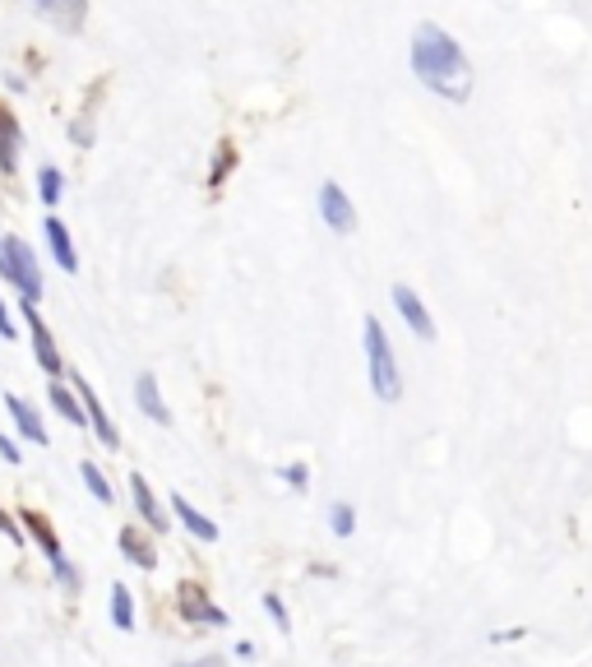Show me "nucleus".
I'll return each instance as SVG.
<instances>
[{
	"label": "nucleus",
	"instance_id": "obj_1",
	"mask_svg": "<svg viewBox=\"0 0 592 667\" xmlns=\"http://www.w3.org/2000/svg\"><path fill=\"white\" fill-rule=\"evenodd\" d=\"M408 61H412V75L422 79V89H430L435 98L445 102H463L473 98L477 89V75H473V61L467 51L459 47L454 33H445L440 24H416L412 42H408Z\"/></svg>",
	"mask_w": 592,
	"mask_h": 667
},
{
	"label": "nucleus",
	"instance_id": "obj_2",
	"mask_svg": "<svg viewBox=\"0 0 592 667\" xmlns=\"http://www.w3.org/2000/svg\"><path fill=\"white\" fill-rule=\"evenodd\" d=\"M365 375H371V395L379 403L403 399V371H398V352L389 344V330L375 316H365Z\"/></svg>",
	"mask_w": 592,
	"mask_h": 667
},
{
	"label": "nucleus",
	"instance_id": "obj_3",
	"mask_svg": "<svg viewBox=\"0 0 592 667\" xmlns=\"http://www.w3.org/2000/svg\"><path fill=\"white\" fill-rule=\"evenodd\" d=\"M0 279H10L20 287L24 306H38L42 302V269H38V255H33L28 242L20 236H5V246H0Z\"/></svg>",
	"mask_w": 592,
	"mask_h": 667
},
{
	"label": "nucleus",
	"instance_id": "obj_4",
	"mask_svg": "<svg viewBox=\"0 0 592 667\" xmlns=\"http://www.w3.org/2000/svg\"><path fill=\"white\" fill-rule=\"evenodd\" d=\"M24 528H28V538L33 542H38L42 547V552H47V561H51V575H56L61 579V589H69V593H79V570L75 566H69V556H65V547H61V538L56 534H51V524L38 515V510H24Z\"/></svg>",
	"mask_w": 592,
	"mask_h": 667
},
{
	"label": "nucleus",
	"instance_id": "obj_5",
	"mask_svg": "<svg viewBox=\"0 0 592 667\" xmlns=\"http://www.w3.org/2000/svg\"><path fill=\"white\" fill-rule=\"evenodd\" d=\"M394 311H398V320L408 324V330L422 338V344H430L435 338V316L426 311V302H422V293H416V287H408V283H394Z\"/></svg>",
	"mask_w": 592,
	"mask_h": 667
},
{
	"label": "nucleus",
	"instance_id": "obj_6",
	"mask_svg": "<svg viewBox=\"0 0 592 667\" xmlns=\"http://www.w3.org/2000/svg\"><path fill=\"white\" fill-rule=\"evenodd\" d=\"M316 204H320V218H324L338 236H352V232H357V204L347 200V191H343L338 181H324Z\"/></svg>",
	"mask_w": 592,
	"mask_h": 667
},
{
	"label": "nucleus",
	"instance_id": "obj_7",
	"mask_svg": "<svg viewBox=\"0 0 592 667\" xmlns=\"http://www.w3.org/2000/svg\"><path fill=\"white\" fill-rule=\"evenodd\" d=\"M177 612L185 626H228V612L218 603H208V593L200 585H181L177 589Z\"/></svg>",
	"mask_w": 592,
	"mask_h": 667
},
{
	"label": "nucleus",
	"instance_id": "obj_8",
	"mask_svg": "<svg viewBox=\"0 0 592 667\" xmlns=\"http://www.w3.org/2000/svg\"><path fill=\"white\" fill-rule=\"evenodd\" d=\"M24 320H28V334H33V357H38V367L51 375V381H61V375H65V362H61L56 338H51V330H47L42 316H38V306H24Z\"/></svg>",
	"mask_w": 592,
	"mask_h": 667
},
{
	"label": "nucleus",
	"instance_id": "obj_9",
	"mask_svg": "<svg viewBox=\"0 0 592 667\" xmlns=\"http://www.w3.org/2000/svg\"><path fill=\"white\" fill-rule=\"evenodd\" d=\"M130 501H134V510H139V520H144V528H153V534H167V528H171L167 510H163L158 496H153V487H149L144 473H130Z\"/></svg>",
	"mask_w": 592,
	"mask_h": 667
},
{
	"label": "nucleus",
	"instance_id": "obj_10",
	"mask_svg": "<svg viewBox=\"0 0 592 667\" xmlns=\"http://www.w3.org/2000/svg\"><path fill=\"white\" fill-rule=\"evenodd\" d=\"M75 395L83 399V413H89V426L98 432V440L107 445V450H116V445H120V436H116V422L107 418V408H102V399L93 395V385L83 381V375H75Z\"/></svg>",
	"mask_w": 592,
	"mask_h": 667
},
{
	"label": "nucleus",
	"instance_id": "obj_11",
	"mask_svg": "<svg viewBox=\"0 0 592 667\" xmlns=\"http://www.w3.org/2000/svg\"><path fill=\"white\" fill-rule=\"evenodd\" d=\"M20 149H24L20 116H14L5 102H0V172H5V177L20 172Z\"/></svg>",
	"mask_w": 592,
	"mask_h": 667
},
{
	"label": "nucleus",
	"instance_id": "obj_12",
	"mask_svg": "<svg viewBox=\"0 0 592 667\" xmlns=\"http://www.w3.org/2000/svg\"><path fill=\"white\" fill-rule=\"evenodd\" d=\"M134 403H139V413L153 418L158 426H171V408L163 399V389H158V375L153 371H139V381H134Z\"/></svg>",
	"mask_w": 592,
	"mask_h": 667
},
{
	"label": "nucleus",
	"instance_id": "obj_13",
	"mask_svg": "<svg viewBox=\"0 0 592 667\" xmlns=\"http://www.w3.org/2000/svg\"><path fill=\"white\" fill-rule=\"evenodd\" d=\"M116 542H120V556H126L130 566H139V570H153V566H158V547L149 542L144 528L126 524V528H120V534H116Z\"/></svg>",
	"mask_w": 592,
	"mask_h": 667
},
{
	"label": "nucleus",
	"instance_id": "obj_14",
	"mask_svg": "<svg viewBox=\"0 0 592 667\" xmlns=\"http://www.w3.org/2000/svg\"><path fill=\"white\" fill-rule=\"evenodd\" d=\"M5 408H10V422L20 426V436L28 445H47V426L38 418V408H33L28 399H20V395H5Z\"/></svg>",
	"mask_w": 592,
	"mask_h": 667
},
{
	"label": "nucleus",
	"instance_id": "obj_15",
	"mask_svg": "<svg viewBox=\"0 0 592 667\" xmlns=\"http://www.w3.org/2000/svg\"><path fill=\"white\" fill-rule=\"evenodd\" d=\"M42 232H47V246H51V255H56V265H61L65 273H79V255H75V242H69V228H65V222L51 214V218L42 222Z\"/></svg>",
	"mask_w": 592,
	"mask_h": 667
},
{
	"label": "nucleus",
	"instance_id": "obj_16",
	"mask_svg": "<svg viewBox=\"0 0 592 667\" xmlns=\"http://www.w3.org/2000/svg\"><path fill=\"white\" fill-rule=\"evenodd\" d=\"M171 515H177L185 524V534L190 538H200V542H218V524L204 515V510H195L185 501V496H171Z\"/></svg>",
	"mask_w": 592,
	"mask_h": 667
},
{
	"label": "nucleus",
	"instance_id": "obj_17",
	"mask_svg": "<svg viewBox=\"0 0 592 667\" xmlns=\"http://www.w3.org/2000/svg\"><path fill=\"white\" fill-rule=\"evenodd\" d=\"M38 10H42L61 33H79V28H83V14H89V0H42Z\"/></svg>",
	"mask_w": 592,
	"mask_h": 667
},
{
	"label": "nucleus",
	"instance_id": "obj_18",
	"mask_svg": "<svg viewBox=\"0 0 592 667\" xmlns=\"http://www.w3.org/2000/svg\"><path fill=\"white\" fill-rule=\"evenodd\" d=\"M47 399H51V408H56V413H61L69 426H89V413H83V399H79L69 385L51 381V385H47Z\"/></svg>",
	"mask_w": 592,
	"mask_h": 667
},
{
	"label": "nucleus",
	"instance_id": "obj_19",
	"mask_svg": "<svg viewBox=\"0 0 592 667\" xmlns=\"http://www.w3.org/2000/svg\"><path fill=\"white\" fill-rule=\"evenodd\" d=\"M79 477H83V487L93 491V501H98V505H112V501H116L112 483H107V477H102V469L93 464V459H83V464H79Z\"/></svg>",
	"mask_w": 592,
	"mask_h": 667
},
{
	"label": "nucleus",
	"instance_id": "obj_20",
	"mask_svg": "<svg viewBox=\"0 0 592 667\" xmlns=\"http://www.w3.org/2000/svg\"><path fill=\"white\" fill-rule=\"evenodd\" d=\"M112 626L116 630H134V598L126 585H112Z\"/></svg>",
	"mask_w": 592,
	"mask_h": 667
},
{
	"label": "nucleus",
	"instance_id": "obj_21",
	"mask_svg": "<svg viewBox=\"0 0 592 667\" xmlns=\"http://www.w3.org/2000/svg\"><path fill=\"white\" fill-rule=\"evenodd\" d=\"M38 195H42V204H47V209H56V204H61V195H65V177H61V167H42V172H38Z\"/></svg>",
	"mask_w": 592,
	"mask_h": 667
},
{
	"label": "nucleus",
	"instance_id": "obj_22",
	"mask_svg": "<svg viewBox=\"0 0 592 667\" xmlns=\"http://www.w3.org/2000/svg\"><path fill=\"white\" fill-rule=\"evenodd\" d=\"M329 528H334L338 538H352L357 534V505L352 501H334V505H329Z\"/></svg>",
	"mask_w": 592,
	"mask_h": 667
},
{
	"label": "nucleus",
	"instance_id": "obj_23",
	"mask_svg": "<svg viewBox=\"0 0 592 667\" xmlns=\"http://www.w3.org/2000/svg\"><path fill=\"white\" fill-rule=\"evenodd\" d=\"M232 167H236V149H232V144H218V153H214V167H208V185H214V191H218V185L232 177Z\"/></svg>",
	"mask_w": 592,
	"mask_h": 667
},
{
	"label": "nucleus",
	"instance_id": "obj_24",
	"mask_svg": "<svg viewBox=\"0 0 592 667\" xmlns=\"http://www.w3.org/2000/svg\"><path fill=\"white\" fill-rule=\"evenodd\" d=\"M265 612H269V617H273V626H278V630H292L287 603H283V598H278V593H265Z\"/></svg>",
	"mask_w": 592,
	"mask_h": 667
},
{
	"label": "nucleus",
	"instance_id": "obj_25",
	"mask_svg": "<svg viewBox=\"0 0 592 667\" xmlns=\"http://www.w3.org/2000/svg\"><path fill=\"white\" fill-rule=\"evenodd\" d=\"M278 477H283V483H287L292 491H310V469H306V464H287Z\"/></svg>",
	"mask_w": 592,
	"mask_h": 667
},
{
	"label": "nucleus",
	"instance_id": "obj_26",
	"mask_svg": "<svg viewBox=\"0 0 592 667\" xmlns=\"http://www.w3.org/2000/svg\"><path fill=\"white\" fill-rule=\"evenodd\" d=\"M0 534H5V538H10L14 547H24V528H20V524H14V520L5 515V510H0Z\"/></svg>",
	"mask_w": 592,
	"mask_h": 667
},
{
	"label": "nucleus",
	"instance_id": "obj_27",
	"mask_svg": "<svg viewBox=\"0 0 592 667\" xmlns=\"http://www.w3.org/2000/svg\"><path fill=\"white\" fill-rule=\"evenodd\" d=\"M0 338H20V330H14V320L5 311V297H0Z\"/></svg>",
	"mask_w": 592,
	"mask_h": 667
},
{
	"label": "nucleus",
	"instance_id": "obj_28",
	"mask_svg": "<svg viewBox=\"0 0 592 667\" xmlns=\"http://www.w3.org/2000/svg\"><path fill=\"white\" fill-rule=\"evenodd\" d=\"M0 459H5V464H20V445L10 436H0Z\"/></svg>",
	"mask_w": 592,
	"mask_h": 667
},
{
	"label": "nucleus",
	"instance_id": "obj_29",
	"mask_svg": "<svg viewBox=\"0 0 592 667\" xmlns=\"http://www.w3.org/2000/svg\"><path fill=\"white\" fill-rule=\"evenodd\" d=\"M181 667H228V658H222V654H204V658H195V663H181Z\"/></svg>",
	"mask_w": 592,
	"mask_h": 667
},
{
	"label": "nucleus",
	"instance_id": "obj_30",
	"mask_svg": "<svg viewBox=\"0 0 592 667\" xmlns=\"http://www.w3.org/2000/svg\"><path fill=\"white\" fill-rule=\"evenodd\" d=\"M38 5H42V0H38Z\"/></svg>",
	"mask_w": 592,
	"mask_h": 667
}]
</instances>
